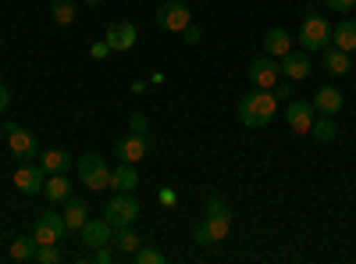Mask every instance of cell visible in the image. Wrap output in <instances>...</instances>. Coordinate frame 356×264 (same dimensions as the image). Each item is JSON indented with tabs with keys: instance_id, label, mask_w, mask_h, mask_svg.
<instances>
[{
	"instance_id": "obj_7",
	"label": "cell",
	"mask_w": 356,
	"mask_h": 264,
	"mask_svg": "<svg viewBox=\"0 0 356 264\" xmlns=\"http://www.w3.org/2000/svg\"><path fill=\"white\" fill-rule=\"evenodd\" d=\"M250 82L260 86V90H275V86L282 82V65H278V57H271V54L257 57V61L250 65Z\"/></svg>"
},
{
	"instance_id": "obj_25",
	"label": "cell",
	"mask_w": 356,
	"mask_h": 264,
	"mask_svg": "<svg viewBox=\"0 0 356 264\" xmlns=\"http://www.w3.org/2000/svg\"><path fill=\"white\" fill-rule=\"evenodd\" d=\"M203 222H207V228H211V240L214 243L228 240V232H232V211L228 215H207Z\"/></svg>"
},
{
	"instance_id": "obj_40",
	"label": "cell",
	"mask_w": 356,
	"mask_h": 264,
	"mask_svg": "<svg viewBox=\"0 0 356 264\" xmlns=\"http://www.w3.org/2000/svg\"><path fill=\"white\" fill-rule=\"evenodd\" d=\"M0 47H4V36H0Z\"/></svg>"
},
{
	"instance_id": "obj_4",
	"label": "cell",
	"mask_w": 356,
	"mask_h": 264,
	"mask_svg": "<svg viewBox=\"0 0 356 264\" xmlns=\"http://www.w3.org/2000/svg\"><path fill=\"white\" fill-rule=\"evenodd\" d=\"M104 218H107L114 228L132 225V222L139 218V203H136V196H132V193H114V196L107 200V208H104Z\"/></svg>"
},
{
	"instance_id": "obj_28",
	"label": "cell",
	"mask_w": 356,
	"mask_h": 264,
	"mask_svg": "<svg viewBox=\"0 0 356 264\" xmlns=\"http://www.w3.org/2000/svg\"><path fill=\"white\" fill-rule=\"evenodd\" d=\"M36 261L40 264H61V250H57V243H43L36 250Z\"/></svg>"
},
{
	"instance_id": "obj_9",
	"label": "cell",
	"mask_w": 356,
	"mask_h": 264,
	"mask_svg": "<svg viewBox=\"0 0 356 264\" xmlns=\"http://www.w3.org/2000/svg\"><path fill=\"white\" fill-rule=\"evenodd\" d=\"M65 232H68L65 215H57V211H43V215L36 218V232H33V236H36V240H40V247H43V243H61V240H65Z\"/></svg>"
},
{
	"instance_id": "obj_31",
	"label": "cell",
	"mask_w": 356,
	"mask_h": 264,
	"mask_svg": "<svg viewBox=\"0 0 356 264\" xmlns=\"http://www.w3.org/2000/svg\"><path fill=\"white\" fill-rule=\"evenodd\" d=\"M193 240H196L200 247L214 243V240H211V228H207V222H196V225H193Z\"/></svg>"
},
{
	"instance_id": "obj_1",
	"label": "cell",
	"mask_w": 356,
	"mask_h": 264,
	"mask_svg": "<svg viewBox=\"0 0 356 264\" xmlns=\"http://www.w3.org/2000/svg\"><path fill=\"white\" fill-rule=\"evenodd\" d=\"M235 114H239V125H246V129H264V125L278 114V93L253 86V93H246V97L239 100Z\"/></svg>"
},
{
	"instance_id": "obj_36",
	"label": "cell",
	"mask_w": 356,
	"mask_h": 264,
	"mask_svg": "<svg viewBox=\"0 0 356 264\" xmlns=\"http://www.w3.org/2000/svg\"><path fill=\"white\" fill-rule=\"evenodd\" d=\"M8 107H11V93H8V86L0 82V114H4Z\"/></svg>"
},
{
	"instance_id": "obj_15",
	"label": "cell",
	"mask_w": 356,
	"mask_h": 264,
	"mask_svg": "<svg viewBox=\"0 0 356 264\" xmlns=\"http://www.w3.org/2000/svg\"><path fill=\"white\" fill-rule=\"evenodd\" d=\"M310 104H314V111H317V114H339L346 100H342V90H335V86H321V90L314 93V100H310Z\"/></svg>"
},
{
	"instance_id": "obj_19",
	"label": "cell",
	"mask_w": 356,
	"mask_h": 264,
	"mask_svg": "<svg viewBox=\"0 0 356 264\" xmlns=\"http://www.w3.org/2000/svg\"><path fill=\"white\" fill-rule=\"evenodd\" d=\"M86 222H89V208H86V200L68 196V200H65V225H68V232H79Z\"/></svg>"
},
{
	"instance_id": "obj_5",
	"label": "cell",
	"mask_w": 356,
	"mask_h": 264,
	"mask_svg": "<svg viewBox=\"0 0 356 264\" xmlns=\"http://www.w3.org/2000/svg\"><path fill=\"white\" fill-rule=\"evenodd\" d=\"M189 22H193V11L182 4V0H164V4L157 8V25L164 29V33H182Z\"/></svg>"
},
{
	"instance_id": "obj_33",
	"label": "cell",
	"mask_w": 356,
	"mask_h": 264,
	"mask_svg": "<svg viewBox=\"0 0 356 264\" xmlns=\"http://www.w3.org/2000/svg\"><path fill=\"white\" fill-rule=\"evenodd\" d=\"M114 254H118V250H111V243H107V247H97V250H93V261H97V264H111Z\"/></svg>"
},
{
	"instance_id": "obj_13",
	"label": "cell",
	"mask_w": 356,
	"mask_h": 264,
	"mask_svg": "<svg viewBox=\"0 0 356 264\" xmlns=\"http://www.w3.org/2000/svg\"><path fill=\"white\" fill-rule=\"evenodd\" d=\"M314 118H317L314 104H307V100H289V107H285V122L292 125V132H310Z\"/></svg>"
},
{
	"instance_id": "obj_30",
	"label": "cell",
	"mask_w": 356,
	"mask_h": 264,
	"mask_svg": "<svg viewBox=\"0 0 356 264\" xmlns=\"http://www.w3.org/2000/svg\"><path fill=\"white\" fill-rule=\"evenodd\" d=\"M129 129H132L136 136H150V122H146V114H132V118H129Z\"/></svg>"
},
{
	"instance_id": "obj_22",
	"label": "cell",
	"mask_w": 356,
	"mask_h": 264,
	"mask_svg": "<svg viewBox=\"0 0 356 264\" xmlns=\"http://www.w3.org/2000/svg\"><path fill=\"white\" fill-rule=\"evenodd\" d=\"M36 250H40V240H36V236H18V240H11V261H18V264L36 261Z\"/></svg>"
},
{
	"instance_id": "obj_26",
	"label": "cell",
	"mask_w": 356,
	"mask_h": 264,
	"mask_svg": "<svg viewBox=\"0 0 356 264\" xmlns=\"http://www.w3.org/2000/svg\"><path fill=\"white\" fill-rule=\"evenodd\" d=\"M335 122H332V114H321V118H314V125H310V136L314 139H321V143H332L335 139Z\"/></svg>"
},
{
	"instance_id": "obj_17",
	"label": "cell",
	"mask_w": 356,
	"mask_h": 264,
	"mask_svg": "<svg viewBox=\"0 0 356 264\" xmlns=\"http://www.w3.org/2000/svg\"><path fill=\"white\" fill-rule=\"evenodd\" d=\"M43 193H47V200H54V203H65V200L72 196L68 175H65V171H50V175H47V183H43Z\"/></svg>"
},
{
	"instance_id": "obj_12",
	"label": "cell",
	"mask_w": 356,
	"mask_h": 264,
	"mask_svg": "<svg viewBox=\"0 0 356 264\" xmlns=\"http://www.w3.org/2000/svg\"><path fill=\"white\" fill-rule=\"evenodd\" d=\"M104 40H107L111 50H132L136 40H139V33H136L132 22L122 18V22H111V25H107V36H104Z\"/></svg>"
},
{
	"instance_id": "obj_18",
	"label": "cell",
	"mask_w": 356,
	"mask_h": 264,
	"mask_svg": "<svg viewBox=\"0 0 356 264\" xmlns=\"http://www.w3.org/2000/svg\"><path fill=\"white\" fill-rule=\"evenodd\" d=\"M332 47H339V50H346V54L356 50V22H353V18L332 25Z\"/></svg>"
},
{
	"instance_id": "obj_37",
	"label": "cell",
	"mask_w": 356,
	"mask_h": 264,
	"mask_svg": "<svg viewBox=\"0 0 356 264\" xmlns=\"http://www.w3.org/2000/svg\"><path fill=\"white\" fill-rule=\"evenodd\" d=\"M161 203H175V193L171 189H161Z\"/></svg>"
},
{
	"instance_id": "obj_27",
	"label": "cell",
	"mask_w": 356,
	"mask_h": 264,
	"mask_svg": "<svg viewBox=\"0 0 356 264\" xmlns=\"http://www.w3.org/2000/svg\"><path fill=\"white\" fill-rule=\"evenodd\" d=\"M75 4H72V0H54V8H50V18L57 22V25H72L75 22Z\"/></svg>"
},
{
	"instance_id": "obj_23",
	"label": "cell",
	"mask_w": 356,
	"mask_h": 264,
	"mask_svg": "<svg viewBox=\"0 0 356 264\" xmlns=\"http://www.w3.org/2000/svg\"><path fill=\"white\" fill-rule=\"evenodd\" d=\"M111 247H114L118 254H136V250H139V236L132 232V225H125V228H114Z\"/></svg>"
},
{
	"instance_id": "obj_3",
	"label": "cell",
	"mask_w": 356,
	"mask_h": 264,
	"mask_svg": "<svg viewBox=\"0 0 356 264\" xmlns=\"http://www.w3.org/2000/svg\"><path fill=\"white\" fill-rule=\"evenodd\" d=\"M79 179H82V186L86 189H107L111 186V168H107V161L100 157V154H86V157H79Z\"/></svg>"
},
{
	"instance_id": "obj_32",
	"label": "cell",
	"mask_w": 356,
	"mask_h": 264,
	"mask_svg": "<svg viewBox=\"0 0 356 264\" xmlns=\"http://www.w3.org/2000/svg\"><path fill=\"white\" fill-rule=\"evenodd\" d=\"M182 40H186V43H189V47H196V43H200V40H203V33H200V29H196V25H193V22H189V25H186V29H182Z\"/></svg>"
},
{
	"instance_id": "obj_39",
	"label": "cell",
	"mask_w": 356,
	"mask_h": 264,
	"mask_svg": "<svg viewBox=\"0 0 356 264\" xmlns=\"http://www.w3.org/2000/svg\"><path fill=\"white\" fill-rule=\"evenodd\" d=\"M0 139H4V125H0Z\"/></svg>"
},
{
	"instance_id": "obj_2",
	"label": "cell",
	"mask_w": 356,
	"mask_h": 264,
	"mask_svg": "<svg viewBox=\"0 0 356 264\" xmlns=\"http://www.w3.org/2000/svg\"><path fill=\"white\" fill-rule=\"evenodd\" d=\"M328 43H332V25L324 22L317 11H310L303 18V25H300V47L310 54V50H324Z\"/></svg>"
},
{
	"instance_id": "obj_21",
	"label": "cell",
	"mask_w": 356,
	"mask_h": 264,
	"mask_svg": "<svg viewBox=\"0 0 356 264\" xmlns=\"http://www.w3.org/2000/svg\"><path fill=\"white\" fill-rule=\"evenodd\" d=\"M321 57H324V68H328L332 75H346L349 72V54L346 50H339V47L328 43V47L321 50Z\"/></svg>"
},
{
	"instance_id": "obj_14",
	"label": "cell",
	"mask_w": 356,
	"mask_h": 264,
	"mask_svg": "<svg viewBox=\"0 0 356 264\" xmlns=\"http://www.w3.org/2000/svg\"><path fill=\"white\" fill-rule=\"evenodd\" d=\"M278 65H282V75L292 79V82H300L310 75V54L307 50H289L285 57H278Z\"/></svg>"
},
{
	"instance_id": "obj_6",
	"label": "cell",
	"mask_w": 356,
	"mask_h": 264,
	"mask_svg": "<svg viewBox=\"0 0 356 264\" xmlns=\"http://www.w3.org/2000/svg\"><path fill=\"white\" fill-rule=\"evenodd\" d=\"M8 146L15 161H36V154H43L36 146V136L29 132L25 125H8Z\"/></svg>"
},
{
	"instance_id": "obj_20",
	"label": "cell",
	"mask_w": 356,
	"mask_h": 264,
	"mask_svg": "<svg viewBox=\"0 0 356 264\" xmlns=\"http://www.w3.org/2000/svg\"><path fill=\"white\" fill-rule=\"evenodd\" d=\"M292 50V40L285 29H271V33L264 36V54H271V57H285Z\"/></svg>"
},
{
	"instance_id": "obj_34",
	"label": "cell",
	"mask_w": 356,
	"mask_h": 264,
	"mask_svg": "<svg viewBox=\"0 0 356 264\" xmlns=\"http://www.w3.org/2000/svg\"><path fill=\"white\" fill-rule=\"evenodd\" d=\"M89 54H93V61H104V57L111 54V47H107V40H100V43H93V47H89Z\"/></svg>"
},
{
	"instance_id": "obj_29",
	"label": "cell",
	"mask_w": 356,
	"mask_h": 264,
	"mask_svg": "<svg viewBox=\"0 0 356 264\" xmlns=\"http://www.w3.org/2000/svg\"><path fill=\"white\" fill-rule=\"evenodd\" d=\"M132 257H136L139 264H164V254H161V250H154V247H139Z\"/></svg>"
},
{
	"instance_id": "obj_38",
	"label": "cell",
	"mask_w": 356,
	"mask_h": 264,
	"mask_svg": "<svg viewBox=\"0 0 356 264\" xmlns=\"http://www.w3.org/2000/svg\"><path fill=\"white\" fill-rule=\"evenodd\" d=\"M86 4H89V8H100V4H104V0H86Z\"/></svg>"
},
{
	"instance_id": "obj_10",
	"label": "cell",
	"mask_w": 356,
	"mask_h": 264,
	"mask_svg": "<svg viewBox=\"0 0 356 264\" xmlns=\"http://www.w3.org/2000/svg\"><path fill=\"white\" fill-rule=\"evenodd\" d=\"M79 236H82V243H86L89 250H97V247H107V243H111L114 225H111L107 218H89V222L79 228Z\"/></svg>"
},
{
	"instance_id": "obj_11",
	"label": "cell",
	"mask_w": 356,
	"mask_h": 264,
	"mask_svg": "<svg viewBox=\"0 0 356 264\" xmlns=\"http://www.w3.org/2000/svg\"><path fill=\"white\" fill-rule=\"evenodd\" d=\"M118 157L129 164H139L143 157H150V136H136V132L122 136L118 139Z\"/></svg>"
},
{
	"instance_id": "obj_35",
	"label": "cell",
	"mask_w": 356,
	"mask_h": 264,
	"mask_svg": "<svg viewBox=\"0 0 356 264\" xmlns=\"http://www.w3.org/2000/svg\"><path fill=\"white\" fill-rule=\"evenodd\" d=\"M324 4H328L332 11H353V8H356V0H324Z\"/></svg>"
},
{
	"instance_id": "obj_8",
	"label": "cell",
	"mask_w": 356,
	"mask_h": 264,
	"mask_svg": "<svg viewBox=\"0 0 356 264\" xmlns=\"http://www.w3.org/2000/svg\"><path fill=\"white\" fill-rule=\"evenodd\" d=\"M11 183L18 186V193H25V196H36V193H43L47 171H43V164H36V161H22V168L15 171V179H11Z\"/></svg>"
},
{
	"instance_id": "obj_16",
	"label": "cell",
	"mask_w": 356,
	"mask_h": 264,
	"mask_svg": "<svg viewBox=\"0 0 356 264\" xmlns=\"http://www.w3.org/2000/svg\"><path fill=\"white\" fill-rule=\"evenodd\" d=\"M136 186H139V171H136V164L122 161V164L111 171V189H114V193H132Z\"/></svg>"
},
{
	"instance_id": "obj_24",
	"label": "cell",
	"mask_w": 356,
	"mask_h": 264,
	"mask_svg": "<svg viewBox=\"0 0 356 264\" xmlns=\"http://www.w3.org/2000/svg\"><path fill=\"white\" fill-rule=\"evenodd\" d=\"M40 164H43L47 175H50V171H68L72 154H68V150H43V154H40Z\"/></svg>"
}]
</instances>
